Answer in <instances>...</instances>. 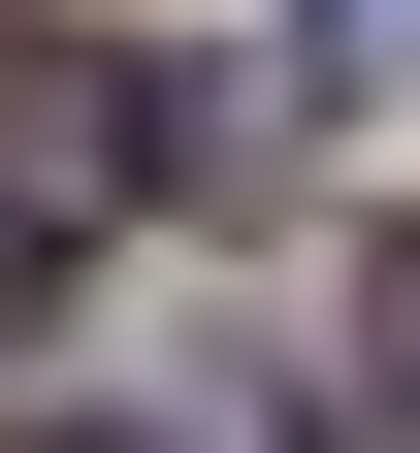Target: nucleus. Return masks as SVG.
I'll use <instances>...</instances> for the list:
<instances>
[{
  "label": "nucleus",
  "instance_id": "f257e3e1",
  "mask_svg": "<svg viewBox=\"0 0 420 453\" xmlns=\"http://www.w3.org/2000/svg\"><path fill=\"white\" fill-rule=\"evenodd\" d=\"M33 357H65V226L0 195V388H33Z\"/></svg>",
  "mask_w": 420,
  "mask_h": 453
},
{
  "label": "nucleus",
  "instance_id": "f03ea898",
  "mask_svg": "<svg viewBox=\"0 0 420 453\" xmlns=\"http://www.w3.org/2000/svg\"><path fill=\"white\" fill-rule=\"evenodd\" d=\"M291 65H324V97H388V65H420V0H291Z\"/></svg>",
  "mask_w": 420,
  "mask_h": 453
},
{
  "label": "nucleus",
  "instance_id": "7ed1b4c3",
  "mask_svg": "<svg viewBox=\"0 0 420 453\" xmlns=\"http://www.w3.org/2000/svg\"><path fill=\"white\" fill-rule=\"evenodd\" d=\"M33 453H130V421H33Z\"/></svg>",
  "mask_w": 420,
  "mask_h": 453
}]
</instances>
